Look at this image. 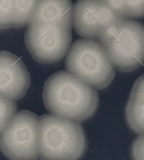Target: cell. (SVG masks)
I'll use <instances>...</instances> for the list:
<instances>
[{
    "label": "cell",
    "instance_id": "6da1fadb",
    "mask_svg": "<svg viewBox=\"0 0 144 160\" xmlns=\"http://www.w3.org/2000/svg\"><path fill=\"white\" fill-rule=\"evenodd\" d=\"M43 100L52 115L75 122L89 119L99 104L95 89L66 71H57L47 80Z\"/></svg>",
    "mask_w": 144,
    "mask_h": 160
},
{
    "label": "cell",
    "instance_id": "7a4b0ae2",
    "mask_svg": "<svg viewBox=\"0 0 144 160\" xmlns=\"http://www.w3.org/2000/svg\"><path fill=\"white\" fill-rule=\"evenodd\" d=\"M86 149L87 138L78 122L52 114L39 118V159L79 160Z\"/></svg>",
    "mask_w": 144,
    "mask_h": 160
},
{
    "label": "cell",
    "instance_id": "3957f363",
    "mask_svg": "<svg viewBox=\"0 0 144 160\" xmlns=\"http://www.w3.org/2000/svg\"><path fill=\"white\" fill-rule=\"evenodd\" d=\"M98 42L120 71H133L144 64V25L138 21H117L105 29Z\"/></svg>",
    "mask_w": 144,
    "mask_h": 160
},
{
    "label": "cell",
    "instance_id": "277c9868",
    "mask_svg": "<svg viewBox=\"0 0 144 160\" xmlns=\"http://www.w3.org/2000/svg\"><path fill=\"white\" fill-rule=\"evenodd\" d=\"M71 75L92 88H106L115 77V67L103 45L94 39L76 40L66 58Z\"/></svg>",
    "mask_w": 144,
    "mask_h": 160
},
{
    "label": "cell",
    "instance_id": "5b68a950",
    "mask_svg": "<svg viewBox=\"0 0 144 160\" xmlns=\"http://www.w3.org/2000/svg\"><path fill=\"white\" fill-rule=\"evenodd\" d=\"M0 150L10 160L39 159V118L28 110L16 112L0 134Z\"/></svg>",
    "mask_w": 144,
    "mask_h": 160
},
{
    "label": "cell",
    "instance_id": "8992f818",
    "mask_svg": "<svg viewBox=\"0 0 144 160\" xmlns=\"http://www.w3.org/2000/svg\"><path fill=\"white\" fill-rule=\"evenodd\" d=\"M25 40L28 52L37 61L55 64L70 50L72 36L70 28L60 25L31 23Z\"/></svg>",
    "mask_w": 144,
    "mask_h": 160
},
{
    "label": "cell",
    "instance_id": "52a82bcc",
    "mask_svg": "<svg viewBox=\"0 0 144 160\" xmlns=\"http://www.w3.org/2000/svg\"><path fill=\"white\" fill-rule=\"evenodd\" d=\"M123 20L106 1H77L73 8V27L79 36L98 39L107 27Z\"/></svg>",
    "mask_w": 144,
    "mask_h": 160
},
{
    "label": "cell",
    "instance_id": "ba28073f",
    "mask_svg": "<svg viewBox=\"0 0 144 160\" xmlns=\"http://www.w3.org/2000/svg\"><path fill=\"white\" fill-rule=\"evenodd\" d=\"M29 82L22 60L9 52H0V97L18 100L26 94Z\"/></svg>",
    "mask_w": 144,
    "mask_h": 160
},
{
    "label": "cell",
    "instance_id": "9c48e42d",
    "mask_svg": "<svg viewBox=\"0 0 144 160\" xmlns=\"http://www.w3.org/2000/svg\"><path fill=\"white\" fill-rule=\"evenodd\" d=\"M36 8L32 0H0V29L29 26Z\"/></svg>",
    "mask_w": 144,
    "mask_h": 160
},
{
    "label": "cell",
    "instance_id": "30bf717a",
    "mask_svg": "<svg viewBox=\"0 0 144 160\" xmlns=\"http://www.w3.org/2000/svg\"><path fill=\"white\" fill-rule=\"evenodd\" d=\"M73 10L71 1H37L31 23H49L71 28Z\"/></svg>",
    "mask_w": 144,
    "mask_h": 160
},
{
    "label": "cell",
    "instance_id": "8fae6325",
    "mask_svg": "<svg viewBox=\"0 0 144 160\" xmlns=\"http://www.w3.org/2000/svg\"><path fill=\"white\" fill-rule=\"evenodd\" d=\"M106 4L117 12L122 18L131 20V18H139L144 17V1L141 0H110Z\"/></svg>",
    "mask_w": 144,
    "mask_h": 160
},
{
    "label": "cell",
    "instance_id": "7c38bea8",
    "mask_svg": "<svg viewBox=\"0 0 144 160\" xmlns=\"http://www.w3.org/2000/svg\"><path fill=\"white\" fill-rule=\"evenodd\" d=\"M126 121L133 132L144 134V104L128 102L126 107Z\"/></svg>",
    "mask_w": 144,
    "mask_h": 160
},
{
    "label": "cell",
    "instance_id": "4fadbf2b",
    "mask_svg": "<svg viewBox=\"0 0 144 160\" xmlns=\"http://www.w3.org/2000/svg\"><path fill=\"white\" fill-rule=\"evenodd\" d=\"M16 110L17 107L15 102L0 97V134L4 132V130L7 127L10 121L16 115Z\"/></svg>",
    "mask_w": 144,
    "mask_h": 160
},
{
    "label": "cell",
    "instance_id": "5bb4252c",
    "mask_svg": "<svg viewBox=\"0 0 144 160\" xmlns=\"http://www.w3.org/2000/svg\"><path fill=\"white\" fill-rule=\"evenodd\" d=\"M128 102L144 104V75L141 76L138 80L136 81V83L133 84Z\"/></svg>",
    "mask_w": 144,
    "mask_h": 160
},
{
    "label": "cell",
    "instance_id": "9a60e30c",
    "mask_svg": "<svg viewBox=\"0 0 144 160\" xmlns=\"http://www.w3.org/2000/svg\"><path fill=\"white\" fill-rule=\"evenodd\" d=\"M132 160H144V134H139L132 143Z\"/></svg>",
    "mask_w": 144,
    "mask_h": 160
}]
</instances>
